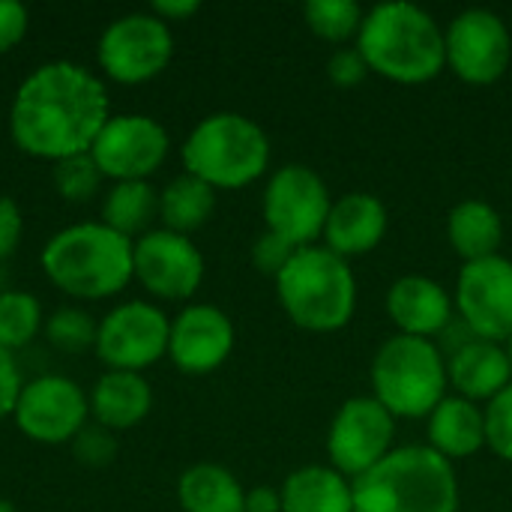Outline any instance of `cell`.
<instances>
[{"instance_id":"d4e9b609","label":"cell","mask_w":512,"mask_h":512,"mask_svg":"<svg viewBox=\"0 0 512 512\" xmlns=\"http://www.w3.org/2000/svg\"><path fill=\"white\" fill-rule=\"evenodd\" d=\"M177 501L183 512H246V489L222 465H192L177 480Z\"/></svg>"},{"instance_id":"ffe728a7","label":"cell","mask_w":512,"mask_h":512,"mask_svg":"<svg viewBox=\"0 0 512 512\" xmlns=\"http://www.w3.org/2000/svg\"><path fill=\"white\" fill-rule=\"evenodd\" d=\"M447 378L459 390V396L480 402L495 399L512 384L510 354L489 339H468L459 345L447 363Z\"/></svg>"},{"instance_id":"f1b7e54d","label":"cell","mask_w":512,"mask_h":512,"mask_svg":"<svg viewBox=\"0 0 512 512\" xmlns=\"http://www.w3.org/2000/svg\"><path fill=\"white\" fill-rule=\"evenodd\" d=\"M303 15L309 30L330 42L351 39L354 33H360V24L366 18L357 0H309L303 6Z\"/></svg>"},{"instance_id":"9c48e42d","label":"cell","mask_w":512,"mask_h":512,"mask_svg":"<svg viewBox=\"0 0 512 512\" xmlns=\"http://www.w3.org/2000/svg\"><path fill=\"white\" fill-rule=\"evenodd\" d=\"M330 189L309 165H282L264 189V222L297 249L315 246L330 216Z\"/></svg>"},{"instance_id":"3957f363","label":"cell","mask_w":512,"mask_h":512,"mask_svg":"<svg viewBox=\"0 0 512 512\" xmlns=\"http://www.w3.org/2000/svg\"><path fill=\"white\" fill-rule=\"evenodd\" d=\"M132 252L135 240L105 222H78L45 243L42 270L69 297L105 300L135 279Z\"/></svg>"},{"instance_id":"b9f144b4","label":"cell","mask_w":512,"mask_h":512,"mask_svg":"<svg viewBox=\"0 0 512 512\" xmlns=\"http://www.w3.org/2000/svg\"><path fill=\"white\" fill-rule=\"evenodd\" d=\"M0 512H18L12 507V501H6V498H0Z\"/></svg>"},{"instance_id":"8fae6325","label":"cell","mask_w":512,"mask_h":512,"mask_svg":"<svg viewBox=\"0 0 512 512\" xmlns=\"http://www.w3.org/2000/svg\"><path fill=\"white\" fill-rule=\"evenodd\" d=\"M171 321L144 300H129L99 321L96 354L111 372H144L168 354Z\"/></svg>"},{"instance_id":"6da1fadb","label":"cell","mask_w":512,"mask_h":512,"mask_svg":"<svg viewBox=\"0 0 512 512\" xmlns=\"http://www.w3.org/2000/svg\"><path fill=\"white\" fill-rule=\"evenodd\" d=\"M108 117V90L87 66L48 60L18 84L9 105V135L27 156L60 162L90 153Z\"/></svg>"},{"instance_id":"8d00e7d4","label":"cell","mask_w":512,"mask_h":512,"mask_svg":"<svg viewBox=\"0 0 512 512\" xmlns=\"http://www.w3.org/2000/svg\"><path fill=\"white\" fill-rule=\"evenodd\" d=\"M21 387H24V384H21L18 363H15V357H12V351H6V348L0 345V420L12 417Z\"/></svg>"},{"instance_id":"30bf717a","label":"cell","mask_w":512,"mask_h":512,"mask_svg":"<svg viewBox=\"0 0 512 512\" xmlns=\"http://www.w3.org/2000/svg\"><path fill=\"white\" fill-rule=\"evenodd\" d=\"M393 438L396 417L375 396H354L339 405L330 423L327 453L342 477L357 480L396 450Z\"/></svg>"},{"instance_id":"83f0119b","label":"cell","mask_w":512,"mask_h":512,"mask_svg":"<svg viewBox=\"0 0 512 512\" xmlns=\"http://www.w3.org/2000/svg\"><path fill=\"white\" fill-rule=\"evenodd\" d=\"M42 327V306L27 291H6L0 297V345L6 351L24 348Z\"/></svg>"},{"instance_id":"ab89813d","label":"cell","mask_w":512,"mask_h":512,"mask_svg":"<svg viewBox=\"0 0 512 512\" xmlns=\"http://www.w3.org/2000/svg\"><path fill=\"white\" fill-rule=\"evenodd\" d=\"M246 512H282V495L270 486H255L246 492Z\"/></svg>"},{"instance_id":"f35d334b","label":"cell","mask_w":512,"mask_h":512,"mask_svg":"<svg viewBox=\"0 0 512 512\" xmlns=\"http://www.w3.org/2000/svg\"><path fill=\"white\" fill-rule=\"evenodd\" d=\"M198 9H201L198 0H156L150 12L156 18H162L165 24H171V21H183V18L195 15Z\"/></svg>"},{"instance_id":"484cf974","label":"cell","mask_w":512,"mask_h":512,"mask_svg":"<svg viewBox=\"0 0 512 512\" xmlns=\"http://www.w3.org/2000/svg\"><path fill=\"white\" fill-rule=\"evenodd\" d=\"M216 210V189L195 174H180L174 177L162 192H159V219L162 228L174 234H192L198 231Z\"/></svg>"},{"instance_id":"d590c367","label":"cell","mask_w":512,"mask_h":512,"mask_svg":"<svg viewBox=\"0 0 512 512\" xmlns=\"http://www.w3.org/2000/svg\"><path fill=\"white\" fill-rule=\"evenodd\" d=\"M30 15L18 0H0V54L12 51L27 33Z\"/></svg>"},{"instance_id":"60d3db41","label":"cell","mask_w":512,"mask_h":512,"mask_svg":"<svg viewBox=\"0 0 512 512\" xmlns=\"http://www.w3.org/2000/svg\"><path fill=\"white\" fill-rule=\"evenodd\" d=\"M9 291V276H6V270H3V264H0V297Z\"/></svg>"},{"instance_id":"7402d4cb","label":"cell","mask_w":512,"mask_h":512,"mask_svg":"<svg viewBox=\"0 0 512 512\" xmlns=\"http://www.w3.org/2000/svg\"><path fill=\"white\" fill-rule=\"evenodd\" d=\"M429 447L444 459H468L486 447V414L465 396H444L429 414Z\"/></svg>"},{"instance_id":"d6a6232c","label":"cell","mask_w":512,"mask_h":512,"mask_svg":"<svg viewBox=\"0 0 512 512\" xmlns=\"http://www.w3.org/2000/svg\"><path fill=\"white\" fill-rule=\"evenodd\" d=\"M72 456L87 465V468H105L117 456V438L99 423H87L75 438H72Z\"/></svg>"},{"instance_id":"d6986e66","label":"cell","mask_w":512,"mask_h":512,"mask_svg":"<svg viewBox=\"0 0 512 512\" xmlns=\"http://www.w3.org/2000/svg\"><path fill=\"white\" fill-rule=\"evenodd\" d=\"M387 315L405 336L432 339L438 336L453 315L450 294L429 276L408 273L396 279L387 291Z\"/></svg>"},{"instance_id":"44dd1931","label":"cell","mask_w":512,"mask_h":512,"mask_svg":"<svg viewBox=\"0 0 512 512\" xmlns=\"http://www.w3.org/2000/svg\"><path fill=\"white\" fill-rule=\"evenodd\" d=\"M153 408V390L138 372H105L90 393V414L108 432L138 426Z\"/></svg>"},{"instance_id":"836d02e7","label":"cell","mask_w":512,"mask_h":512,"mask_svg":"<svg viewBox=\"0 0 512 512\" xmlns=\"http://www.w3.org/2000/svg\"><path fill=\"white\" fill-rule=\"evenodd\" d=\"M294 255H297V246L270 228H264V234H258V240L252 243V264L273 279L288 267Z\"/></svg>"},{"instance_id":"4316f807","label":"cell","mask_w":512,"mask_h":512,"mask_svg":"<svg viewBox=\"0 0 512 512\" xmlns=\"http://www.w3.org/2000/svg\"><path fill=\"white\" fill-rule=\"evenodd\" d=\"M156 216H159V192L150 186V180L114 183L102 198V222L129 240L144 237Z\"/></svg>"},{"instance_id":"7c38bea8","label":"cell","mask_w":512,"mask_h":512,"mask_svg":"<svg viewBox=\"0 0 512 512\" xmlns=\"http://www.w3.org/2000/svg\"><path fill=\"white\" fill-rule=\"evenodd\" d=\"M447 66L468 84H495L512 63V33L507 21L483 6L459 12L447 30Z\"/></svg>"},{"instance_id":"1f68e13d","label":"cell","mask_w":512,"mask_h":512,"mask_svg":"<svg viewBox=\"0 0 512 512\" xmlns=\"http://www.w3.org/2000/svg\"><path fill=\"white\" fill-rule=\"evenodd\" d=\"M483 414H486V447L504 462H512V384L489 402Z\"/></svg>"},{"instance_id":"9a60e30c","label":"cell","mask_w":512,"mask_h":512,"mask_svg":"<svg viewBox=\"0 0 512 512\" xmlns=\"http://www.w3.org/2000/svg\"><path fill=\"white\" fill-rule=\"evenodd\" d=\"M456 306L477 339H512V261L501 252L462 267Z\"/></svg>"},{"instance_id":"74e56055","label":"cell","mask_w":512,"mask_h":512,"mask_svg":"<svg viewBox=\"0 0 512 512\" xmlns=\"http://www.w3.org/2000/svg\"><path fill=\"white\" fill-rule=\"evenodd\" d=\"M24 222H21V210L12 198L0 195V264L15 252L18 240H21Z\"/></svg>"},{"instance_id":"e575fe53","label":"cell","mask_w":512,"mask_h":512,"mask_svg":"<svg viewBox=\"0 0 512 512\" xmlns=\"http://www.w3.org/2000/svg\"><path fill=\"white\" fill-rule=\"evenodd\" d=\"M327 75L339 87H354L369 75V63H366V57L360 54L357 45L354 48H339V51H333V57L327 63Z\"/></svg>"},{"instance_id":"ac0fdd59","label":"cell","mask_w":512,"mask_h":512,"mask_svg":"<svg viewBox=\"0 0 512 512\" xmlns=\"http://www.w3.org/2000/svg\"><path fill=\"white\" fill-rule=\"evenodd\" d=\"M390 225L387 204L378 195L369 192H348L339 201H333L327 225H324V246L333 249L342 258L372 252Z\"/></svg>"},{"instance_id":"5bb4252c","label":"cell","mask_w":512,"mask_h":512,"mask_svg":"<svg viewBox=\"0 0 512 512\" xmlns=\"http://www.w3.org/2000/svg\"><path fill=\"white\" fill-rule=\"evenodd\" d=\"M168 132L147 114H111L96 135L90 156L102 177L114 183L147 180L168 156Z\"/></svg>"},{"instance_id":"7bdbcfd3","label":"cell","mask_w":512,"mask_h":512,"mask_svg":"<svg viewBox=\"0 0 512 512\" xmlns=\"http://www.w3.org/2000/svg\"><path fill=\"white\" fill-rule=\"evenodd\" d=\"M507 354H510V363H512V339H510V348H507Z\"/></svg>"},{"instance_id":"2e32d148","label":"cell","mask_w":512,"mask_h":512,"mask_svg":"<svg viewBox=\"0 0 512 512\" xmlns=\"http://www.w3.org/2000/svg\"><path fill=\"white\" fill-rule=\"evenodd\" d=\"M135 279L162 300H186L204 279V255L186 237L168 228L147 231L135 240L132 252Z\"/></svg>"},{"instance_id":"5b68a950","label":"cell","mask_w":512,"mask_h":512,"mask_svg":"<svg viewBox=\"0 0 512 512\" xmlns=\"http://www.w3.org/2000/svg\"><path fill=\"white\" fill-rule=\"evenodd\" d=\"M285 315L312 333L342 330L357 306V279L348 258L327 246H303L276 276Z\"/></svg>"},{"instance_id":"277c9868","label":"cell","mask_w":512,"mask_h":512,"mask_svg":"<svg viewBox=\"0 0 512 512\" xmlns=\"http://www.w3.org/2000/svg\"><path fill=\"white\" fill-rule=\"evenodd\" d=\"M351 486L354 512H459L453 462L432 447H396Z\"/></svg>"},{"instance_id":"4fadbf2b","label":"cell","mask_w":512,"mask_h":512,"mask_svg":"<svg viewBox=\"0 0 512 512\" xmlns=\"http://www.w3.org/2000/svg\"><path fill=\"white\" fill-rule=\"evenodd\" d=\"M90 396L63 375H39L18 393L12 420L36 444H72L87 426Z\"/></svg>"},{"instance_id":"e0dca14e","label":"cell","mask_w":512,"mask_h":512,"mask_svg":"<svg viewBox=\"0 0 512 512\" xmlns=\"http://www.w3.org/2000/svg\"><path fill=\"white\" fill-rule=\"evenodd\" d=\"M234 348V324L231 318L210 303L186 306L171 321L168 357L186 375H207L219 369Z\"/></svg>"},{"instance_id":"ba28073f","label":"cell","mask_w":512,"mask_h":512,"mask_svg":"<svg viewBox=\"0 0 512 512\" xmlns=\"http://www.w3.org/2000/svg\"><path fill=\"white\" fill-rule=\"evenodd\" d=\"M96 57L111 81L144 84L165 72L174 57L171 24L153 12H126L102 30Z\"/></svg>"},{"instance_id":"4dcf8cb0","label":"cell","mask_w":512,"mask_h":512,"mask_svg":"<svg viewBox=\"0 0 512 512\" xmlns=\"http://www.w3.org/2000/svg\"><path fill=\"white\" fill-rule=\"evenodd\" d=\"M99 183H102V171L96 168L90 153L54 162V189L60 192V198L72 204L90 201L99 192Z\"/></svg>"},{"instance_id":"cb8c5ba5","label":"cell","mask_w":512,"mask_h":512,"mask_svg":"<svg viewBox=\"0 0 512 512\" xmlns=\"http://www.w3.org/2000/svg\"><path fill=\"white\" fill-rule=\"evenodd\" d=\"M447 237L453 249L465 258V264L492 258L498 255L501 240H504L501 213L489 201H480V198L459 201L447 216Z\"/></svg>"},{"instance_id":"8992f818","label":"cell","mask_w":512,"mask_h":512,"mask_svg":"<svg viewBox=\"0 0 512 512\" xmlns=\"http://www.w3.org/2000/svg\"><path fill=\"white\" fill-rule=\"evenodd\" d=\"M270 162L267 132L246 114H207L183 141V168L213 189H240L258 180Z\"/></svg>"},{"instance_id":"52a82bcc","label":"cell","mask_w":512,"mask_h":512,"mask_svg":"<svg viewBox=\"0 0 512 512\" xmlns=\"http://www.w3.org/2000/svg\"><path fill=\"white\" fill-rule=\"evenodd\" d=\"M447 381V360L432 339L390 336L372 360V396L393 417H429L444 402Z\"/></svg>"},{"instance_id":"603a6c76","label":"cell","mask_w":512,"mask_h":512,"mask_svg":"<svg viewBox=\"0 0 512 512\" xmlns=\"http://www.w3.org/2000/svg\"><path fill=\"white\" fill-rule=\"evenodd\" d=\"M282 512H354V486L333 465H306L285 477Z\"/></svg>"},{"instance_id":"7a4b0ae2","label":"cell","mask_w":512,"mask_h":512,"mask_svg":"<svg viewBox=\"0 0 512 512\" xmlns=\"http://www.w3.org/2000/svg\"><path fill=\"white\" fill-rule=\"evenodd\" d=\"M357 48L369 69L399 81L423 84L447 66V42L441 24L417 3L387 0L366 12Z\"/></svg>"},{"instance_id":"f546056e","label":"cell","mask_w":512,"mask_h":512,"mask_svg":"<svg viewBox=\"0 0 512 512\" xmlns=\"http://www.w3.org/2000/svg\"><path fill=\"white\" fill-rule=\"evenodd\" d=\"M99 324L78 306H60L45 321L48 342L63 354H84L87 348H96Z\"/></svg>"}]
</instances>
